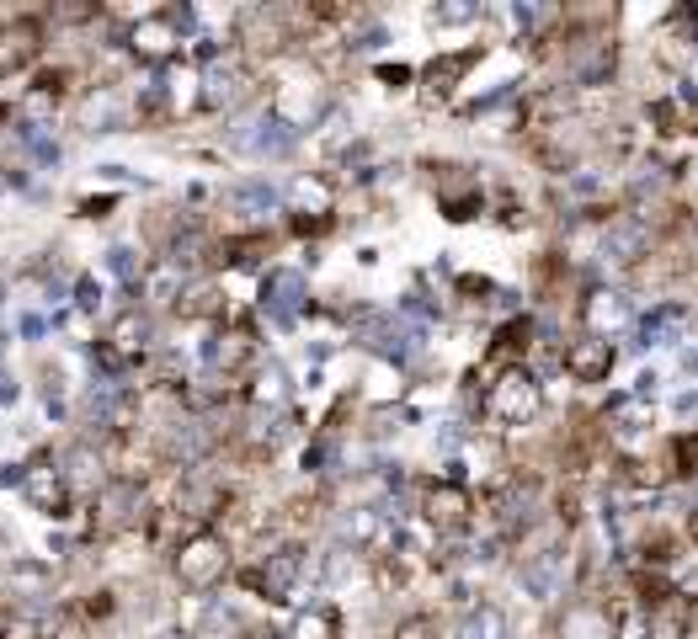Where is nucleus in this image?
<instances>
[{
	"instance_id": "obj_3",
	"label": "nucleus",
	"mask_w": 698,
	"mask_h": 639,
	"mask_svg": "<svg viewBox=\"0 0 698 639\" xmlns=\"http://www.w3.org/2000/svg\"><path fill=\"white\" fill-rule=\"evenodd\" d=\"M491 59V43H459V48H437L421 69H416V96L421 107H453L459 91L469 85V75Z\"/></svg>"
},
{
	"instance_id": "obj_1",
	"label": "nucleus",
	"mask_w": 698,
	"mask_h": 639,
	"mask_svg": "<svg viewBox=\"0 0 698 639\" xmlns=\"http://www.w3.org/2000/svg\"><path fill=\"white\" fill-rule=\"evenodd\" d=\"M235 565H240V549L219 533V528H197L176 544V555L165 560V581L176 587V597H192V603H208L219 597L229 581H235Z\"/></svg>"
},
{
	"instance_id": "obj_5",
	"label": "nucleus",
	"mask_w": 698,
	"mask_h": 639,
	"mask_svg": "<svg viewBox=\"0 0 698 639\" xmlns=\"http://www.w3.org/2000/svg\"><path fill=\"white\" fill-rule=\"evenodd\" d=\"M614 363H619V347L608 341V336H592V331H571L566 336V347H560V373L571 379V384H582V389H598V384H608V373H614Z\"/></svg>"
},
{
	"instance_id": "obj_2",
	"label": "nucleus",
	"mask_w": 698,
	"mask_h": 639,
	"mask_svg": "<svg viewBox=\"0 0 698 639\" xmlns=\"http://www.w3.org/2000/svg\"><path fill=\"white\" fill-rule=\"evenodd\" d=\"M315 315V288L304 277V267L277 261L256 277V320H267L272 331H299Z\"/></svg>"
},
{
	"instance_id": "obj_4",
	"label": "nucleus",
	"mask_w": 698,
	"mask_h": 639,
	"mask_svg": "<svg viewBox=\"0 0 698 639\" xmlns=\"http://www.w3.org/2000/svg\"><path fill=\"white\" fill-rule=\"evenodd\" d=\"M16 491H21V501H27L37 517H53V523H59V517H69V512L80 507V501H75V491L64 485V475H59V464H53V453H48V448H43L37 459H27V464H21V485H16Z\"/></svg>"
},
{
	"instance_id": "obj_7",
	"label": "nucleus",
	"mask_w": 698,
	"mask_h": 639,
	"mask_svg": "<svg viewBox=\"0 0 698 639\" xmlns=\"http://www.w3.org/2000/svg\"><path fill=\"white\" fill-rule=\"evenodd\" d=\"M480 21H485V5H432V11H427V27H437V32L480 27Z\"/></svg>"
},
{
	"instance_id": "obj_6",
	"label": "nucleus",
	"mask_w": 698,
	"mask_h": 639,
	"mask_svg": "<svg viewBox=\"0 0 698 639\" xmlns=\"http://www.w3.org/2000/svg\"><path fill=\"white\" fill-rule=\"evenodd\" d=\"M283 639H347V603L336 597H304L288 608L283 619Z\"/></svg>"
},
{
	"instance_id": "obj_8",
	"label": "nucleus",
	"mask_w": 698,
	"mask_h": 639,
	"mask_svg": "<svg viewBox=\"0 0 698 639\" xmlns=\"http://www.w3.org/2000/svg\"><path fill=\"white\" fill-rule=\"evenodd\" d=\"M112 208H123V197H117V192H91V197H75V213H80L85 224H107V219H112Z\"/></svg>"
}]
</instances>
